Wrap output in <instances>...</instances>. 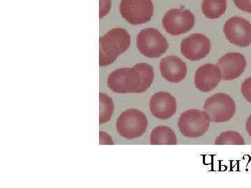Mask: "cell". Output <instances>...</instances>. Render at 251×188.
Masks as SVG:
<instances>
[{"label": "cell", "mask_w": 251, "mask_h": 188, "mask_svg": "<svg viewBox=\"0 0 251 188\" xmlns=\"http://www.w3.org/2000/svg\"><path fill=\"white\" fill-rule=\"evenodd\" d=\"M130 36L123 28H114L99 40V64L106 67L129 48Z\"/></svg>", "instance_id": "1"}, {"label": "cell", "mask_w": 251, "mask_h": 188, "mask_svg": "<svg viewBox=\"0 0 251 188\" xmlns=\"http://www.w3.org/2000/svg\"><path fill=\"white\" fill-rule=\"evenodd\" d=\"M110 90L117 94H141L144 91V80L138 64L133 67L121 68L114 70L108 77Z\"/></svg>", "instance_id": "2"}, {"label": "cell", "mask_w": 251, "mask_h": 188, "mask_svg": "<svg viewBox=\"0 0 251 188\" xmlns=\"http://www.w3.org/2000/svg\"><path fill=\"white\" fill-rule=\"evenodd\" d=\"M148 125V118L143 112L136 109H128L119 117L116 128L122 138L133 140L143 136Z\"/></svg>", "instance_id": "3"}, {"label": "cell", "mask_w": 251, "mask_h": 188, "mask_svg": "<svg viewBox=\"0 0 251 188\" xmlns=\"http://www.w3.org/2000/svg\"><path fill=\"white\" fill-rule=\"evenodd\" d=\"M210 122V118L205 112L193 109L181 114L178 127L181 134L186 138H198L208 131Z\"/></svg>", "instance_id": "4"}, {"label": "cell", "mask_w": 251, "mask_h": 188, "mask_svg": "<svg viewBox=\"0 0 251 188\" xmlns=\"http://www.w3.org/2000/svg\"><path fill=\"white\" fill-rule=\"evenodd\" d=\"M203 110L209 115L211 121L224 123L234 117L236 104L233 98L227 94L218 93L206 100Z\"/></svg>", "instance_id": "5"}, {"label": "cell", "mask_w": 251, "mask_h": 188, "mask_svg": "<svg viewBox=\"0 0 251 188\" xmlns=\"http://www.w3.org/2000/svg\"><path fill=\"white\" fill-rule=\"evenodd\" d=\"M137 47L145 57L158 58L168 50L169 44L159 31L154 28H147L138 34Z\"/></svg>", "instance_id": "6"}, {"label": "cell", "mask_w": 251, "mask_h": 188, "mask_svg": "<svg viewBox=\"0 0 251 188\" xmlns=\"http://www.w3.org/2000/svg\"><path fill=\"white\" fill-rule=\"evenodd\" d=\"M120 11L130 24H145L152 18L153 4L151 0H122Z\"/></svg>", "instance_id": "7"}, {"label": "cell", "mask_w": 251, "mask_h": 188, "mask_svg": "<svg viewBox=\"0 0 251 188\" xmlns=\"http://www.w3.org/2000/svg\"><path fill=\"white\" fill-rule=\"evenodd\" d=\"M195 25L194 15L187 9H171L163 18L165 30L173 36H179L187 33Z\"/></svg>", "instance_id": "8"}, {"label": "cell", "mask_w": 251, "mask_h": 188, "mask_svg": "<svg viewBox=\"0 0 251 188\" xmlns=\"http://www.w3.org/2000/svg\"><path fill=\"white\" fill-rule=\"evenodd\" d=\"M224 34L233 45L245 47L251 44V24L245 18L239 16L229 18L225 24Z\"/></svg>", "instance_id": "9"}, {"label": "cell", "mask_w": 251, "mask_h": 188, "mask_svg": "<svg viewBox=\"0 0 251 188\" xmlns=\"http://www.w3.org/2000/svg\"><path fill=\"white\" fill-rule=\"evenodd\" d=\"M211 41L202 34H193L184 39L181 44V54L192 62L205 58L211 50Z\"/></svg>", "instance_id": "10"}, {"label": "cell", "mask_w": 251, "mask_h": 188, "mask_svg": "<svg viewBox=\"0 0 251 188\" xmlns=\"http://www.w3.org/2000/svg\"><path fill=\"white\" fill-rule=\"evenodd\" d=\"M216 66L219 67L222 75V80H233L242 75L247 66V60L242 54L229 52L225 54Z\"/></svg>", "instance_id": "11"}, {"label": "cell", "mask_w": 251, "mask_h": 188, "mask_svg": "<svg viewBox=\"0 0 251 188\" xmlns=\"http://www.w3.org/2000/svg\"><path fill=\"white\" fill-rule=\"evenodd\" d=\"M150 110L157 118L168 119L176 113V98L168 92H158L150 99Z\"/></svg>", "instance_id": "12"}, {"label": "cell", "mask_w": 251, "mask_h": 188, "mask_svg": "<svg viewBox=\"0 0 251 188\" xmlns=\"http://www.w3.org/2000/svg\"><path fill=\"white\" fill-rule=\"evenodd\" d=\"M222 80L219 67L212 64H206L200 67L196 72L194 83L196 88L202 92L214 90Z\"/></svg>", "instance_id": "13"}, {"label": "cell", "mask_w": 251, "mask_h": 188, "mask_svg": "<svg viewBox=\"0 0 251 188\" xmlns=\"http://www.w3.org/2000/svg\"><path fill=\"white\" fill-rule=\"evenodd\" d=\"M160 70L163 78L171 83H179L187 74L186 63L176 56H168L160 62Z\"/></svg>", "instance_id": "14"}, {"label": "cell", "mask_w": 251, "mask_h": 188, "mask_svg": "<svg viewBox=\"0 0 251 188\" xmlns=\"http://www.w3.org/2000/svg\"><path fill=\"white\" fill-rule=\"evenodd\" d=\"M150 143L153 145H176L177 139L172 128L166 125H160L151 132Z\"/></svg>", "instance_id": "15"}, {"label": "cell", "mask_w": 251, "mask_h": 188, "mask_svg": "<svg viewBox=\"0 0 251 188\" xmlns=\"http://www.w3.org/2000/svg\"><path fill=\"white\" fill-rule=\"evenodd\" d=\"M227 9L226 0H203V14L209 19H218L226 13Z\"/></svg>", "instance_id": "16"}, {"label": "cell", "mask_w": 251, "mask_h": 188, "mask_svg": "<svg viewBox=\"0 0 251 188\" xmlns=\"http://www.w3.org/2000/svg\"><path fill=\"white\" fill-rule=\"evenodd\" d=\"M99 103H100L99 123L103 124L111 118L115 106H114L112 99L103 93L99 94Z\"/></svg>", "instance_id": "17"}, {"label": "cell", "mask_w": 251, "mask_h": 188, "mask_svg": "<svg viewBox=\"0 0 251 188\" xmlns=\"http://www.w3.org/2000/svg\"><path fill=\"white\" fill-rule=\"evenodd\" d=\"M216 145H244L245 141L242 135L235 131H226L215 140Z\"/></svg>", "instance_id": "18"}, {"label": "cell", "mask_w": 251, "mask_h": 188, "mask_svg": "<svg viewBox=\"0 0 251 188\" xmlns=\"http://www.w3.org/2000/svg\"><path fill=\"white\" fill-rule=\"evenodd\" d=\"M242 95L244 98L247 100L249 103H251V77L246 79L242 83Z\"/></svg>", "instance_id": "19"}, {"label": "cell", "mask_w": 251, "mask_h": 188, "mask_svg": "<svg viewBox=\"0 0 251 188\" xmlns=\"http://www.w3.org/2000/svg\"><path fill=\"white\" fill-rule=\"evenodd\" d=\"M233 1L238 9L251 14V0H233Z\"/></svg>", "instance_id": "20"}, {"label": "cell", "mask_w": 251, "mask_h": 188, "mask_svg": "<svg viewBox=\"0 0 251 188\" xmlns=\"http://www.w3.org/2000/svg\"><path fill=\"white\" fill-rule=\"evenodd\" d=\"M111 8V0H100V18H103L108 14Z\"/></svg>", "instance_id": "21"}, {"label": "cell", "mask_w": 251, "mask_h": 188, "mask_svg": "<svg viewBox=\"0 0 251 188\" xmlns=\"http://www.w3.org/2000/svg\"><path fill=\"white\" fill-rule=\"evenodd\" d=\"M99 134H100L99 135V136H100V144H114L113 140H112L111 137L108 133L101 131L100 132Z\"/></svg>", "instance_id": "22"}, {"label": "cell", "mask_w": 251, "mask_h": 188, "mask_svg": "<svg viewBox=\"0 0 251 188\" xmlns=\"http://www.w3.org/2000/svg\"><path fill=\"white\" fill-rule=\"evenodd\" d=\"M246 128H247V133H249V136L251 137V115L248 118Z\"/></svg>", "instance_id": "23"}]
</instances>
